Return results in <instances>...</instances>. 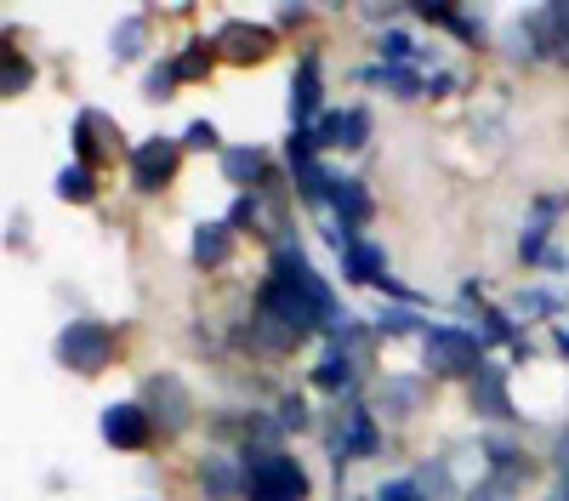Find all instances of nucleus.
<instances>
[{"mask_svg":"<svg viewBox=\"0 0 569 501\" xmlns=\"http://www.w3.org/2000/svg\"><path fill=\"white\" fill-rule=\"evenodd\" d=\"M58 359L69 364V371H80V377H98L103 364L114 359V331L98 325V319H69L63 337H58Z\"/></svg>","mask_w":569,"mask_h":501,"instance_id":"obj_4","label":"nucleus"},{"mask_svg":"<svg viewBox=\"0 0 569 501\" xmlns=\"http://www.w3.org/2000/svg\"><path fill=\"white\" fill-rule=\"evenodd\" d=\"M552 462H558V473H563V479H569V433H563V439H558V455H552Z\"/></svg>","mask_w":569,"mask_h":501,"instance_id":"obj_37","label":"nucleus"},{"mask_svg":"<svg viewBox=\"0 0 569 501\" xmlns=\"http://www.w3.org/2000/svg\"><path fill=\"white\" fill-rule=\"evenodd\" d=\"M58 194H63V200H74V206H86L91 194H98V182H91V166H80V160H74V166H63Z\"/></svg>","mask_w":569,"mask_h":501,"instance_id":"obj_21","label":"nucleus"},{"mask_svg":"<svg viewBox=\"0 0 569 501\" xmlns=\"http://www.w3.org/2000/svg\"><path fill=\"white\" fill-rule=\"evenodd\" d=\"M376 422H370V410L365 404H348V455H376Z\"/></svg>","mask_w":569,"mask_h":501,"instance_id":"obj_20","label":"nucleus"},{"mask_svg":"<svg viewBox=\"0 0 569 501\" xmlns=\"http://www.w3.org/2000/svg\"><path fill=\"white\" fill-rule=\"evenodd\" d=\"M142 404H149V417L166 428V433H182L188 428V388L177 377H149L142 388Z\"/></svg>","mask_w":569,"mask_h":501,"instance_id":"obj_7","label":"nucleus"},{"mask_svg":"<svg viewBox=\"0 0 569 501\" xmlns=\"http://www.w3.org/2000/svg\"><path fill=\"white\" fill-rule=\"evenodd\" d=\"M376 331H388V337H405V331H416V313H410V308H388L382 319H376Z\"/></svg>","mask_w":569,"mask_h":501,"instance_id":"obj_29","label":"nucleus"},{"mask_svg":"<svg viewBox=\"0 0 569 501\" xmlns=\"http://www.w3.org/2000/svg\"><path fill=\"white\" fill-rule=\"evenodd\" d=\"M472 410H479V417H496V422L512 417V404H507V377L496 371V364H485V371L472 377Z\"/></svg>","mask_w":569,"mask_h":501,"instance_id":"obj_11","label":"nucleus"},{"mask_svg":"<svg viewBox=\"0 0 569 501\" xmlns=\"http://www.w3.org/2000/svg\"><path fill=\"white\" fill-rule=\"evenodd\" d=\"M74 149H80V166L109 160V154L120 149V126H109L98 109H86V114L74 120Z\"/></svg>","mask_w":569,"mask_h":501,"instance_id":"obj_10","label":"nucleus"},{"mask_svg":"<svg viewBox=\"0 0 569 501\" xmlns=\"http://www.w3.org/2000/svg\"><path fill=\"white\" fill-rule=\"evenodd\" d=\"M353 371H359V342L353 348H330L325 353V364H319V371H313V388H325V393H337V388H348L353 382Z\"/></svg>","mask_w":569,"mask_h":501,"instance_id":"obj_14","label":"nucleus"},{"mask_svg":"<svg viewBox=\"0 0 569 501\" xmlns=\"http://www.w3.org/2000/svg\"><path fill=\"white\" fill-rule=\"evenodd\" d=\"M142 52V18H126L114 29V58H137Z\"/></svg>","mask_w":569,"mask_h":501,"instance_id":"obj_26","label":"nucleus"},{"mask_svg":"<svg viewBox=\"0 0 569 501\" xmlns=\"http://www.w3.org/2000/svg\"><path fill=\"white\" fill-rule=\"evenodd\" d=\"M182 149H217V126L211 120H194L182 131Z\"/></svg>","mask_w":569,"mask_h":501,"instance_id":"obj_30","label":"nucleus"},{"mask_svg":"<svg viewBox=\"0 0 569 501\" xmlns=\"http://www.w3.org/2000/svg\"><path fill=\"white\" fill-rule=\"evenodd\" d=\"M330 206H337L342 222H365V217H370V194L359 189L353 177H337V189H330Z\"/></svg>","mask_w":569,"mask_h":501,"instance_id":"obj_17","label":"nucleus"},{"mask_svg":"<svg viewBox=\"0 0 569 501\" xmlns=\"http://www.w3.org/2000/svg\"><path fill=\"white\" fill-rule=\"evenodd\" d=\"M222 177L228 182H268L262 177V149H222Z\"/></svg>","mask_w":569,"mask_h":501,"instance_id":"obj_19","label":"nucleus"},{"mask_svg":"<svg viewBox=\"0 0 569 501\" xmlns=\"http://www.w3.org/2000/svg\"><path fill=\"white\" fill-rule=\"evenodd\" d=\"M177 160H182V143H171V137H149V143L131 149V182L142 194H160L166 182L177 177Z\"/></svg>","mask_w":569,"mask_h":501,"instance_id":"obj_5","label":"nucleus"},{"mask_svg":"<svg viewBox=\"0 0 569 501\" xmlns=\"http://www.w3.org/2000/svg\"><path fill=\"white\" fill-rule=\"evenodd\" d=\"M217 52H222L228 63H262V58L273 52V29H262V23H222Z\"/></svg>","mask_w":569,"mask_h":501,"instance_id":"obj_8","label":"nucleus"},{"mask_svg":"<svg viewBox=\"0 0 569 501\" xmlns=\"http://www.w3.org/2000/svg\"><path fill=\"white\" fill-rule=\"evenodd\" d=\"M416 399H421V382H416V377H388V382H382V393H376L382 417H393V422H405V417H410Z\"/></svg>","mask_w":569,"mask_h":501,"instance_id":"obj_16","label":"nucleus"},{"mask_svg":"<svg viewBox=\"0 0 569 501\" xmlns=\"http://www.w3.org/2000/svg\"><path fill=\"white\" fill-rule=\"evenodd\" d=\"M365 137H370V114L365 109L319 114V126H313V143L319 149H365Z\"/></svg>","mask_w":569,"mask_h":501,"instance_id":"obj_9","label":"nucleus"},{"mask_svg":"<svg viewBox=\"0 0 569 501\" xmlns=\"http://www.w3.org/2000/svg\"><path fill=\"white\" fill-rule=\"evenodd\" d=\"M558 348H563V353H569V331H558Z\"/></svg>","mask_w":569,"mask_h":501,"instance_id":"obj_38","label":"nucleus"},{"mask_svg":"<svg viewBox=\"0 0 569 501\" xmlns=\"http://www.w3.org/2000/svg\"><path fill=\"white\" fill-rule=\"evenodd\" d=\"M382 58H393V63L410 58V40H405V34H382Z\"/></svg>","mask_w":569,"mask_h":501,"instance_id":"obj_36","label":"nucleus"},{"mask_svg":"<svg viewBox=\"0 0 569 501\" xmlns=\"http://www.w3.org/2000/svg\"><path fill=\"white\" fill-rule=\"evenodd\" d=\"M376 501H427L416 484H382V490H376Z\"/></svg>","mask_w":569,"mask_h":501,"instance_id":"obj_33","label":"nucleus"},{"mask_svg":"<svg viewBox=\"0 0 569 501\" xmlns=\"http://www.w3.org/2000/svg\"><path fill=\"white\" fill-rule=\"evenodd\" d=\"M421 348H427V371H439V377H479L485 371V342L472 331L433 325V331H421Z\"/></svg>","mask_w":569,"mask_h":501,"instance_id":"obj_3","label":"nucleus"},{"mask_svg":"<svg viewBox=\"0 0 569 501\" xmlns=\"http://www.w3.org/2000/svg\"><path fill=\"white\" fill-rule=\"evenodd\" d=\"M297 189H302V200H330V189H337V177H330L319 160H308V166H297Z\"/></svg>","mask_w":569,"mask_h":501,"instance_id":"obj_22","label":"nucleus"},{"mask_svg":"<svg viewBox=\"0 0 569 501\" xmlns=\"http://www.w3.org/2000/svg\"><path fill=\"white\" fill-rule=\"evenodd\" d=\"M34 80V69L18 58V52H7V74H0V91H7V98H18V91Z\"/></svg>","mask_w":569,"mask_h":501,"instance_id":"obj_27","label":"nucleus"},{"mask_svg":"<svg viewBox=\"0 0 569 501\" xmlns=\"http://www.w3.org/2000/svg\"><path fill=\"white\" fill-rule=\"evenodd\" d=\"M257 319H268V325L291 331V337L342 325V319H337V297H330V285L308 268L302 246L284 240V246L273 251V273H268V285H262V297H257Z\"/></svg>","mask_w":569,"mask_h":501,"instance_id":"obj_1","label":"nucleus"},{"mask_svg":"<svg viewBox=\"0 0 569 501\" xmlns=\"http://www.w3.org/2000/svg\"><path fill=\"white\" fill-rule=\"evenodd\" d=\"M456 86H461V80H456V74H445V69H439V74H427V91H433V98H450Z\"/></svg>","mask_w":569,"mask_h":501,"instance_id":"obj_35","label":"nucleus"},{"mask_svg":"<svg viewBox=\"0 0 569 501\" xmlns=\"http://www.w3.org/2000/svg\"><path fill=\"white\" fill-rule=\"evenodd\" d=\"M348 280H359V285H382L388 273H382V251L376 246H348Z\"/></svg>","mask_w":569,"mask_h":501,"instance_id":"obj_18","label":"nucleus"},{"mask_svg":"<svg viewBox=\"0 0 569 501\" xmlns=\"http://www.w3.org/2000/svg\"><path fill=\"white\" fill-rule=\"evenodd\" d=\"M552 501H569V490H563V495H552Z\"/></svg>","mask_w":569,"mask_h":501,"instance_id":"obj_39","label":"nucleus"},{"mask_svg":"<svg viewBox=\"0 0 569 501\" xmlns=\"http://www.w3.org/2000/svg\"><path fill=\"white\" fill-rule=\"evenodd\" d=\"M525 308H530V313H552L558 297H552V291H525V297H518V313H525Z\"/></svg>","mask_w":569,"mask_h":501,"instance_id":"obj_32","label":"nucleus"},{"mask_svg":"<svg viewBox=\"0 0 569 501\" xmlns=\"http://www.w3.org/2000/svg\"><path fill=\"white\" fill-rule=\"evenodd\" d=\"M279 422H284V428H308V410H302V399H284Z\"/></svg>","mask_w":569,"mask_h":501,"instance_id":"obj_34","label":"nucleus"},{"mask_svg":"<svg viewBox=\"0 0 569 501\" xmlns=\"http://www.w3.org/2000/svg\"><path fill=\"white\" fill-rule=\"evenodd\" d=\"M246 468V495L251 501H302L308 495V473L297 468V455H284L273 444H251L240 455Z\"/></svg>","mask_w":569,"mask_h":501,"instance_id":"obj_2","label":"nucleus"},{"mask_svg":"<svg viewBox=\"0 0 569 501\" xmlns=\"http://www.w3.org/2000/svg\"><path fill=\"white\" fill-rule=\"evenodd\" d=\"M200 490H206L211 501H233V495H246V468L222 462V455H206V462H200Z\"/></svg>","mask_w":569,"mask_h":501,"instance_id":"obj_12","label":"nucleus"},{"mask_svg":"<svg viewBox=\"0 0 569 501\" xmlns=\"http://www.w3.org/2000/svg\"><path fill=\"white\" fill-rule=\"evenodd\" d=\"M142 91H149L154 103H166L171 91H177V63H154V69H149V80H142Z\"/></svg>","mask_w":569,"mask_h":501,"instance_id":"obj_25","label":"nucleus"},{"mask_svg":"<svg viewBox=\"0 0 569 501\" xmlns=\"http://www.w3.org/2000/svg\"><path fill=\"white\" fill-rule=\"evenodd\" d=\"M228 257H233L228 222H200V228H194V262H200V268H222Z\"/></svg>","mask_w":569,"mask_h":501,"instance_id":"obj_15","label":"nucleus"},{"mask_svg":"<svg viewBox=\"0 0 569 501\" xmlns=\"http://www.w3.org/2000/svg\"><path fill=\"white\" fill-rule=\"evenodd\" d=\"M149 433H154V417H149V404H109L103 410V439L114 444V450H142L149 444Z\"/></svg>","mask_w":569,"mask_h":501,"instance_id":"obj_6","label":"nucleus"},{"mask_svg":"<svg viewBox=\"0 0 569 501\" xmlns=\"http://www.w3.org/2000/svg\"><path fill=\"white\" fill-rule=\"evenodd\" d=\"M479 313H485V319H479V342H507V337H512V325H507L496 308H479Z\"/></svg>","mask_w":569,"mask_h":501,"instance_id":"obj_28","label":"nucleus"},{"mask_svg":"<svg viewBox=\"0 0 569 501\" xmlns=\"http://www.w3.org/2000/svg\"><path fill=\"white\" fill-rule=\"evenodd\" d=\"M211 58H217V46L194 40V46H188V52L177 58V80H206V74H211Z\"/></svg>","mask_w":569,"mask_h":501,"instance_id":"obj_23","label":"nucleus"},{"mask_svg":"<svg viewBox=\"0 0 569 501\" xmlns=\"http://www.w3.org/2000/svg\"><path fill=\"white\" fill-rule=\"evenodd\" d=\"M228 228H262V206L257 200H240V206H233V217H228Z\"/></svg>","mask_w":569,"mask_h":501,"instance_id":"obj_31","label":"nucleus"},{"mask_svg":"<svg viewBox=\"0 0 569 501\" xmlns=\"http://www.w3.org/2000/svg\"><path fill=\"white\" fill-rule=\"evenodd\" d=\"M319 98H325L319 58H302V63H297V80H291V114H297V126H308V120L319 114Z\"/></svg>","mask_w":569,"mask_h":501,"instance_id":"obj_13","label":"nucleus"},{"mask_svg":"<svg viewBox=\"0 0 569 501\" xmlns=\"http://www.w3.org/2000/svg\"><path fill=\"white\" fill-rule=\"evenodd\" d=\"M552 211H558L552 200H541V206H536V222L525 228V240H518V251H525V262H530V257H541V246H547V228H552L547 217H552Z\"/></svg>","mask_w":569,"mask_h":501,"instance_id":"obj_24","label":"nucleus"}]
</instances>
